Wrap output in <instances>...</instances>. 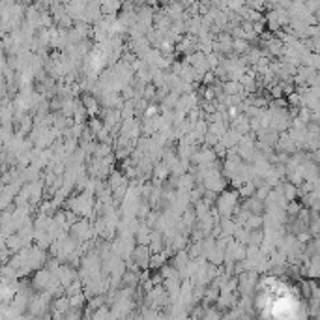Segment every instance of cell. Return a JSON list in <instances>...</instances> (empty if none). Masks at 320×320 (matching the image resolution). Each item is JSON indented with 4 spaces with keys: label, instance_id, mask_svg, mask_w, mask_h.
<instances>
[]
</instances>
